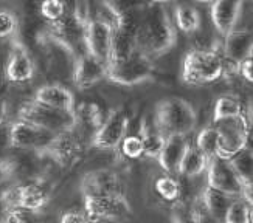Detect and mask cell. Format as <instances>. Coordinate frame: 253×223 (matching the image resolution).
Wrapping results in <instances>:
<instances>
[{
  "label": "cell",
  "instance_id": "6da1fadb",
  "mask_svg": "<svg viewBox=\"0 0 253 223\" xmlns=\"http://www.w3.org/2000/svg\"><path fill=\"white\" fill-rule=\"evenodd\" d=\"M177 43V31L174 22L160 5H151L137 35V48L140 53L156 59L169 53Z\"/></svg>",
  "mask_w": 253,
  "mask_h": 223
},
{
  "label": "cell",
  "instance_id": "7a4b0ae2",
  "mask_svg": "<svg viewBox=\"0 0 253 223\" xmlns=\"http://www.w3.org/2000/svg\"><path fill=\"white\" fill-rule=\"evenodd\" d=\"M197 113L194 107L183 98L169 96L165 98L156 107L154 126L167 138L169 135L188 137L196 129Z\"/></svg>",
  "mask_w": 253,
  "mask_h": 223
},
{
  "label": "cell",
  "instance_id": "3957f363",
  "mask_svg": "<svg viewBox=\"0 0 253 223\" xmlns=\"http://www.w3.org/2000/svg\"><path fill=\"white\" fill-rule=\"evenodd\" d=\"M225 58L217 50L194 48L186 53L182 65V81L188 85H207L225 74Z\"/></svg>",
  "mask_w": 253,
  "mask_h": 223
},
{
  "label": "cell",
  "instance_id": "277c9868",
  "mask_svg": "<svg viewBox=\"0 0 253 223\" xmlns=\"http://www.w3.org/2000/svg\"><path fill=\"white\" fill-rule=\"evenodd\" d=\"M53 197V186L43 178H33L22 183H14L3 189L2 208H22L28 211H39L45 208Z\"/></svg>",
  "mask_w": 253,
  "mask_h": 223
},
{
  "label": "cell",
  "instance_id": "5b68a950",
  "mask_svg": "<svg viewBox=\"0 0 253 223\" xmlns=\"http://www.w3.org/2000/svg\"><path fill=\"white\" fill-rule=\"evenodd\" d=\"M85 24L83 19L75 14V11L69 9L59 20L48 22L47 37L54 42L62 50L67 51L76 59L80 54L85 53L84 48V30Z\"/></svg>",
  "mask_w": 253,
  "mask_h": 223
},
{
  "label": "cell",
  "instance_id": "8992f818",
  "mask_svg": "<svg viewBox=\"0 0 253 223\" xmlns=\"http://www.w3.org/2000/svg\"><path fill=\"white\" fill-rule=\"evenodd\" d=\"M17 119H22L28 122V124H33L51 133H61L65 130L75 129L73 112H65V110L42 106L36 101H33V99L20 106L17 112Z\"/></svg>",
  "mask_w": 253,
  "mask_h": 223
},
{
  "label": "cell",
  "instance_id": "52a82bcc",
  "mask_svg": "<svg viewBox=\"0 0 253 223\" xmlns=\"http://www.w3.org/2000/svg\"><path fill=\"white\" fill-rule=\"evenodd\" d=\"M154 73H156V69H154L152 59L137 51L127 59L107 64L106 79L117 85L134 87L154 79Z\"/></svg>",
  "mask_w": 253,
  "mask_h": 223
},
{
  "label": "cell",
  "instance_id": "ba28073f",
  "mask_svg": "<svg viewBox=\"0 0 253 223\" xmlns=\"http://www.w3.org/2000/svg\"><path fill=\"white\" fill-rule=\"evenodd\" d=\"M214 126L217 127V132H219L217 157L228 160L238 152L249 148L250 127H252L249 122V113L219 121Z\"/></svg>",
  "mask_w": 253,
  "mask_h": 223
},
{
  "label": "cell",
  "instance_id": "9c48e42d",
  "mask_svg": "<svg viewBox=\"0 0 253 223\" xmlns=\"http://www.w3.org/2000/svg\"><path fill=\"white\" fill-rule=\"evenodd\" d=\"M84 213L93 223L98 222H125L132 216V206L126 195L83 197Z\"/></svg>",
  "mask_w": 253,
  "mask_h": 223
},
{
  "label": "cell",
  "instance_id": "30bf717a",
  "mask_svg": "<svg viewBox=\"0 0 253 223\" xmlns=\"http://www.w3.org/2000/svg\"><path fill=\"white\" fill-rule=\"evenodd\" d=\"M129 129V116L123 109H114L104 116L103 124L98 127L90 138V144L98 150L112 152L118 150L123 138L127 135Z\"/></svg>",
  "mask_w": 253,
  "mask_h": 223
},
{
  "label": "cell",
  "instance_id": "8fae6325",
  "mask_svg": "<svg viewBox=\"0 0 253 223\" xmlns=\"http://www.w3.org/2000/svg\"><path fill=\"white\" fill-rule=\"evenodd\" d=\"M114 37V25L111 20L101 17H92L85 24L84 30V48L85 53L103 62H109Z\"/></svg>",
  "mask_w": 253,
  "mask_h": 223
},
{
  "label": "cell",
  "instance_id": "7c38bea8",
  "mask_svg": "<svg viewBox=\"0 0 253 223\" xmlns=\"http://www.w3.org/2000/svg\"><path fill=\"white\" fill-rule=\"evenodd\" d=\"M80 191L83 197H107V195H126L125 183L112 169H95L83 175L80 182Z\"/></svg>",
  "mask_w": 253,
  "mask_h": 223
},
{
  "label": "cell",
  "instance_id": "4fadbf2b",
  "mask_svg": "<svg viewBox=\"0 0 253 223\" xmlns=\"http://www.w3.org/2000/svg\"><path fill=\"white\" fill-rule=\"evenodd\" d=\"M35 62L25 43L17 36H13L11 50L5 65V77L11 84H27L35 77Z\"/></svg>",
  "mask_w": 253,
  "mask_h": 223
},
{
  "label": "cell",
  "instance_id": "5bb4252c",
  "mask_svg": "<svg viewBox=\"0 0 253 223\" xmlns=\"http://www.w3.org/2000/svg\"><path fill=\"white\" fill-rule=\"evenodd\" d=\"M54 135L56 133L39 129L22 119L11 122V141L14 149L19 150H33L43 155Z\"/></svg>",
  "mask_w": 253,
  "mask_h": 223
},
{
  "label": "cell",
  "instance_id": "9a60e30c",
  "mask_svg": "<svg viewBox=\"0 0 253 223\" xmlns=\"http://www.w3.org/2000/svg\"><path fill=\"white\" fill-rule=\"evenodd\" d=\"M83 152L81 140L75 129L56 133L48 148L43 152V157L53 160L61 167H69L78 161Z\"/></svg>",
  "mask_w": 253,
  "mask_h": 223
},
{
  "label": "cell",
  "instance_id": "2e32d148",
  "mask_svg": "<svg viewBox=\"0 0 253 223\" xmlns=\"http://www.w3.org/2000/svg\"><path fill=\"white\" fill-rule=\"evenodd\" d=\"M207 186L224 192L233 198H238L241 194V180L230 163L221 157H213L207 164Z\"/></svg>",
  "mask_w": 253,
  "mask_h": 223
},
{
  "label": "cell",
  "instance_id": "e0dca14e",
  "mask_svg": "<svg viewBox=\"0 0 253 223\" xmlns=\"http://www.w3.org/2000/svg\"><path fill=\"white\" fill-rule=\"evenodd\" d=\"M107 76V64L93 58L89 53H83L75 59L72 81L76 88L87 90L98 82L106 79Z\"/></svg>",
  "mask_w": 253,
  "mask_h": 223
},
{
  "label": "cell",
  "instance_id": "ac0fdd59",
  "mask_svg": "<svg viewBox=\"0 0 253 223\" xmlns=\"http://www.w3.org/2000/svg\"><path fill=\"white\" fill-rule=\"evenodd\" d=\"M244 0H214L211 3L210 16L214 28L221 36H227L236 28Z\"/></svg>",
  "mask_w": 253,
  "mask_h": 223
},
{
  "label": "cell",
  "instance_id": "d6986e66",
  "mask_svg": "<svg viewBox=\"0 0 253 223\" xmlns=\"http://www.w3.org/2000/svg\"><path fill=\"white\" fill-rule=\"evenodd\" d=\"M33 101L58 110L75 112V96L67 87L61 84H43L35 92Z\"/></svg>",
  "mask_w": 253,
  "mask_h": 223
},
{
  "label": "cell",
  "instance_id": "ffe728a7",
  "mask_svg": "<svg viewBox=\"0 0 253 223\" xmlns=\"http://www.w3.org/2000/svg\"><path fill=\"white\" fill-rule=\"evenodd\" d=\"M190 140L188 137L185 135H169L165 138V144L162 148V152L157 157L156 161H159V166L162 169L167 172V174H171V175H175L177 174V167L180 164V160L183 157L185 150L188 149L190 146Z\"/></svg>",
  "mask_w": 253,
  "mask_h": 223
},
{
  "label": "cell",
  "instance_id": "44dd1931",
  "mask_svg": "<svg viewBox=\"0 0 253 223\" xmlns=\"http://www.w3.org/2000/svg\"><path fill=\"white\" fill-rule=\"evenodd\" d=\"M253 39L249 30H232L224 36V58L227 62L238 65L243 59L252 56Z\"/></svg>",
  "mask_w": 253,
  "mask_h": 223
},
{
  "label": "cell",
  "instance_id": "7402d4cb",
  "mask_svg": "<svg viewBox=\"0 0 253 223\" xmlns=\"http://www.w3.org/2000/svg\"><path fill=\"white\" fill-rule=\"evenodd\" d=\"M73 116H75V130L87 133V135H90V138L104 121L103 109L96 103H81L78 106H75Z\"/></svg>",
  "mask_w": 253,
  "mask_h": 223
},
{
  "label": "cell",
  "instance_id": "603a6c76",
  "mask_svg": "<svg viewBox=\"0 0 253 223\" xmlns=\"http://www.w3.org/2000/svg\"><path fill=\"white\" fill-rule=\"evenodd\" d=\"M233 197H230L224 192H219L216 189H211L205 186L201 192V198L199 202L202 203V206L205 208V211L210 214L213 219H216L219 223L224 222V216L227 213V209L232 203Z\"/></svg>",
  "mask_w": 253,
  "mask_h": 223
},
{
  "label": "cell",
  "instance_id": "cb8c5ba5",
  "mask_svg": "<svg viewBox=\"0 0 253 223\" xmlns=\"http://www.w3.org/2000/svg\"><path fill=\"white\" fill-rule=\"evenodd\" d=\"M207 164H208V158L196 146L190 144L180 160L177 174L175 175L180 178H196L205 172Z\"/></svg>",
  "mask_w": 253,
  "mask_h": 223
},
{
  "label": "cell",
  "instance_id": "d4e9b609",
  "mask_svg": "<svg viewBox=\"0 0 253 223\" xmlns=\"http://www.w3.org/2000/svg\"><path fill=\"white\" fill-rule=\"evenodd\" d=\"M137 135L143 144V157L148 160H157L165 144V137L157 130V127L148 124V121L143 119Z\"/></svg>",
  "mask_w": 253,
  "mask_h": 223
},
{
  "label": "cell",
  "instance_id": "484cf974",
  "mask_svg": "<svg viewBox=\"0 0 253 223\" xmlns=\"http://www.w3.org/2000/svg\"><path fill=\"white\" fill-rule=\"evenodd\" d=\"M137 51H138V48H137V37L134 35H129V33L114 27L111 56H109V62L107 64L127 59L129 56H132Z\"/></svg>",
  "mask_w": 253,
  "mask_h": 223
},
{
  "label": "cell",
  "instance_id": "4316f807",
  "mask_svg": "<svg viewBox=\"0 0 253 223\" xmlns=\"http://www.w3.org/2000/svg\"><path fill=\"white\" fill-rule=\"evenodd\" d=\"M174 20H175V28H179L182 33L191 35V33L197 31L201 28L202 17L193 5L188 3H180L174 9Z\"/></svg>",
  "mask_w": 253,
  "mask_h": 223
},
{
  "label": "cell",
  "instance_id": "83f0119b",
  "mask_svg": "<svg viewBox=\"0 0 253 223\" xmlns=\"http://www.w3.org/2000/svg\"><path fill=\"white\" fill-rule=\"evenodd\" d=\"M246 112L243 109V104L241 101L233 96V95H222L216 99L214 103V109H213V124L224 119H230V118H236L244 115Z\"/></svg>",
  "mask_w": 253,
  "mask_h": 223
},
{
  "label": "cell",
  "instance_id": "f1b7e54d",
  "mask_svg": "<svg viewBox=\"0 0 253 223\" xmlns=\"http://www.w3.org/2000/svg\"><path fill=\"white\" fill-rule=\"evenodd\" d=\"M154 187H156V192L159 194V197L162 200L168 203H177L182 195V186H180V178L174 177L171 174H165L160 175L156 183H154Z\"/></svg>",
  "mask_w": 253,
  "mask_h": 223
},
{
  "label": "cell",
  "instance_id": "f546056e",
  "mask_svg": "<svg viewBox=\"0 0 253 223\" xmlns=\"http://www.w3.org/2000/svg\"><path fill=\"white\" fill-rule=\"evenodd\" d=\"M196 148L199 149L205 157L210 160L217 157L219 150V132L214 124L204 127L196 137Z\"/></svg>",
  "mask_w": 253,
  "mask_h": 223
},
{
  "label": "cell",
  "instance_id": "4dcf8cb0",
  "mask_svg": "<svg viewBox=\"0 0 253 223\" xmlns=\"http://www.w3.org/2000/svg\"><path fill=\"white\" fill-rule=\"evenodd\" d=\"M232 166V169L238 175V178L243 182H252V172H253V153L250 148L238 152L232 158L227 160Z\"/></svg>",
  "mask_w": 253,
  "mask_h": 223
},
{
  "label": "cell",
  "instance_id": "1f68e13d",
  "mask_svg": "<svg viewBox=\"0 0 253 223\" xmlns=\"http://www.w3.org/2000/svg\"><path fill=\"white\" fill-rule=\"evenodd\" d=\"M222 223H252V206L243 198H233Z\"/></svg>",
  "mask_w": 253,
  "mask_h": 223
},
{
  "label": "cell",
  "instance_id": "d6a6232c",
  "mask_svg": "<svg viewBox=\"0 0 253 223\" xmlns=\"http://www.w3.org/2000/svg\"><path fill=\"white\" fill-rule=\"evenodd\" d=\"M101 3L103 8L109 13V16H111V22H114L117 17L123 16L148 2L146 0H101Z\"/></svg>",
  "mask_w": 253,
  "mask_h": 223
},
{
  "label": "cell",
  "instance_id": "836d02e7",
  "mask_svg": "<svg viewBox=\"0 0 253 223\" xmlns=\"http://www.w3.org/2000/svg\"><path fill=\"white\" fill-rule=\"evenodd\" d=\"M69 11L64 0H42L39 5V13L47 22L59 20Z\"/></svg>",
  "mask_w": 253,
  "mask_h": 223
},
{
  "label": "cell",
  "instance_id": "e575fe53",
  "mask_svg": "<svg viewBox=\"0 0 253 223\" xmlns=\"http://www.w3.org/2000/svg\"><path fill=\"white\" fill-rule=\"evenodd\" d=\"M120 153L126 160H138L143 157V144L138 135H126L118 146Z\"/></svg>",
  "mask_w": 253,
  "mask_h": 223
},
{
  "label": "cell",
  "instance_id": "d590c367",
  "mask_svg": "<svg viewBox=\"0 0 253 223\" xmlns=\"http://www.w3.org/2000/svg\"><path fill=\"white\" fill-rule=\"evenodd\" d=\"M14 152L13 141H11V122L5 121L0 124V166H2Z\"/></svg>",
  "mask_w": 253,
  "mask_h": 223
},
{
  "label": "cell",
  "instance_id": "8d00e7d4",
  "mask_svg": "<svg viewBox=\"0 0 253 223\" xmlns=\"http://www.w3.org/2000/svg\"><path fill=\"white\" fill-rule=\"evenodd\" d=\"M38 211H28L22 208H11L5 211L2 219L3 223H38L36 220Z\"/></svg>",
  "mask_w": 253,
  "mask_h": 223
},
{
  "label": "cell",
  "instance_id": "74e56055",
  "mask_svg": "<svg viewBox=\"0 0 253 223\" xmlns=\"http://www.w3.org/2000/svg\"><path fill=\"white\" fill-rule=\"evenodd\" d=\"M17 28H19V22L16 14H13L11 11L0 9V39L16 36Z\"/></svg>",
  "mask_w": 253,
  "mask_h": 223
},
{
  "label": "cell",
  "instance_id": "f35d334b",
  "mask_svg": "<svg viewBox=\"0 0 253 223\" xmlns=\"http://www.w3.org/2000/svg\"><path fill=\"white\" fill-rule=\"evenodd\" d=\"M171 223H199L191 209L186 208L183 203H179L177 208H174Z\"/></svg>",
  "mask_w": 253,
  "mask_h": 223
},
{
  "label": "cell",
  "instance_id": "ab89813d",
  "mask_svg": "<svg viewBox=\"0 0 253 223\" xmlns=\"http://www.w3.org/2000/svg\"><path fill=\"white\" fill-rule=\"evenodd\" d=\"M59 223H93L84 211H76V209H69L61 216Z\"/></svg>",
  "mask_w": 253,
  "mask_h": 223
},
{
  "label": "cell",
  "instance_id": "60d3db41",
  "mask_svg": "<svg viewBox=\"0 0 253 223\" xmlns=\"http://www.w3.org/2000/svg\"><path fill=\"white\" fill-rule=\"evenodd\" d=\"M236 70L239 72V76L249 84L253 82V58L249 56V58L243 59L238 65H236Z\"/></svg>",
  "mask_w": 253,
  "mask_h": 223
},
{
  "label": "cell",
  "instance_id": "b9f144b4",
  "mask_svg": "<svg viewBox=\"0 0 253 223\" xmlns=\"http://www.w3.org/2000/svg\"><path fill=\"white\" fill-rule=\"evenodd\" d=\"M191 211L194 213V216H196V219H197V222H199V223H219L216 219H213L210 214L207 213L201 202H199V205H197V206L191 208Z\"/></svg>",
  "mask_w": 253,
  "mask_h": 223
},
{
  "label": "cell",
  "instance_id": "7bdbcfd3",
  "mask_svg": "<svg viewBox=\"0 0 253 223\" xmlns=\"http://www.w3.org/2000/svg\"><path fill=\"white\" fill-rule=\"evenodd\" d=\"M6 115H8V104L3 98H0V124L6 121Z\"/></svg>",
  "mask_w": 253,
  "mask_h": 223
},
{
  "label": "cell",
  "instance_id": "ee69618b",
  "mask_svg": "<svg viewBox=\"0 0 253 223\" xmlns=\"http://www.w3.org/2000/svg\"><path fill=\"white\" fill-rule=\"evenodd\" d=\"M148 3L151 5H165V3H169V2H174V0H146Z\"/></svg>",
  "mask_w": 253,
  "mask_h": 223
},
{
  "label": "cell",
  "instance_id": "f6af8a7d",
  "mask_svg": "<svg viewBox=\"0 0 253 223\" xmlns=\"http://www.w3.org/2000/svg\"><path fill=\"white\" fill-rule=\"evenodd\" d=\"M197 3H205V5H211L214 0H196Z\"/></svg>",
  "mask_w": 253,
  "mask_h": 223
},
{
  "label": "cell",
  "instance_id": "bcb514c9",
  "mask_svg": "<svg viewBox=\"0 0 253 223\" xmlns=\"http://www.w3.org/2000/svg\"><path fill=\"white\" fill-rule=\"evenodd\" d=\"M2 194H3V189H0V208H2Z\"/></svg>",
  "mask_w": 253,
  "mask_h": 223
},
{
  "label": "cell",
  "instance_id": "7dc6e473",
  "mask_svg": "<svg viewBox=\"0 0 253 223\" xmlns=\"http://www.w3.org/2000/svg\"><path fill=\"white\" fill-rule=\"evenodd\" d=\"M0 223H3V222H0Z\"/></svg>",
  "mask_w": 253,
  "mask_h": 223
}]
</instances>
